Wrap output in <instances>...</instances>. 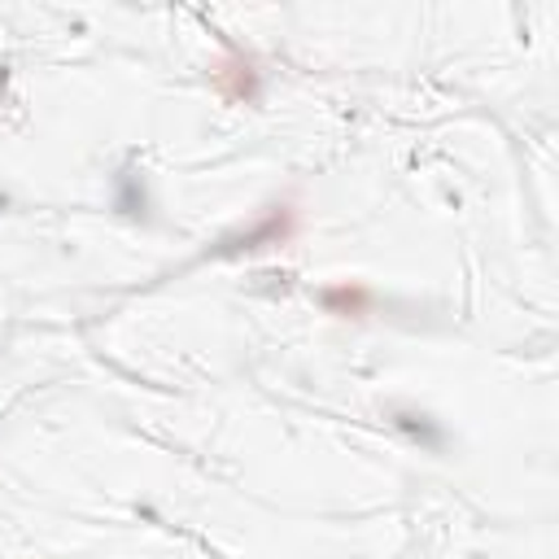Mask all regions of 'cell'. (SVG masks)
I'll use <instances>...</instances> for the list:
<instances>
[{
	"mask_svg": "<svg viewBox=\"0 0 559 559\" xmlns=\"http://www.w3.org/2000/svg\"><path fill=\"white\" fill-rule=\"evenodd\" d=\"M214 83H218V92H223L231 105H240V100H253V96H258V70H253V61H249V57H240V52H231L227 61H218V66H214Z\"/></svg>",
	"mask_w": 559,
	"mask_h": 559,
	"instance_id": "cell-1",
	"label": "cell"
},
{
	"mask_svg": "<svg viewBox=\"0 0 559 559\" xmlns=\"http://www.w3.org/2000/svg\"><path fill=\"white\" fill-rule=\"evenodd\" d=\"M319 301H323L328 314H341V319H358V314L371 310V293L362 284H332V288L319 293Z\"/></svg>",
	"mask_w": 559,
	"mask_h": 559,
	"instance_id": "cell-2",
	"label": "cell"
}]
</instances>
